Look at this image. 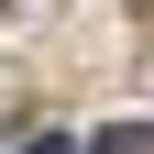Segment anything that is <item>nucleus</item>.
Returning <instances> with one entry per match:
<instances>
[{
    "instance_id": "nucleus-1",
    "label": "nucleus",
    "mask_w": 154,
    "mask_h": 154,
    "mask_svg": "<svg viewBox=\"0 0 154 154\" xmlns=\"http://www.w3.org/2000/svg\"><path fill=\"white\" fill-rule=\"evenodd\" d=\"M88 154H154V121H110V132H99Z\"/></svg>"
},
{
    "instance_id": "nucleus-2",
    "label": "nucleus",
    "mask_w": 154,
    "mask_h": 154,
    "mask_svg": "<svg viewBox=\"0 0 154 154\" xmlns=\"http://www.w3.org/2000/svg\"><path fill=\"white\" fill-rule=\"evenodd\" d=\"M33 154H77V143H66V132H44V143H33Z\"/></svg>"
}]
</instances>
